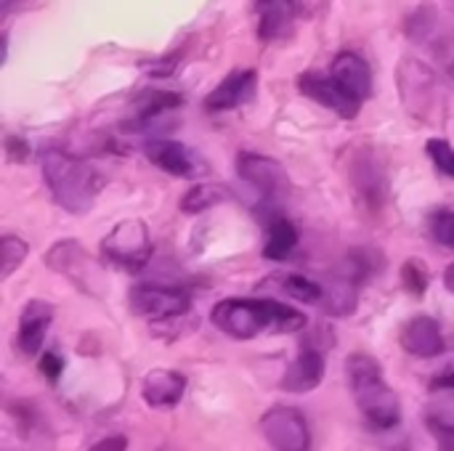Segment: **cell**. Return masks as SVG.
Segmentation results:
<instances>
[{
	"label": "cell",
	"instance_id": "31",
	"mask_svg": "<svg viewBox=\"0 0 454 451\" xmlns=\"http://www.w3.org/2000/svg\"><path fill=\"white\" fill-rule=\"evenodd\" d=\"M5 152L11 162H27L29 159V144L21 136H8L5 138Z\"/></svg>",
	"mask_w": 454,
	"mask_h": 451
},
{
	"label": "cell",
	"instance_id": "6",
	"mask_svg": "<svg viewBox=\"0 0 454 451\" xmlns=\"http://www.w3.org/2000/svg\"><path fill=\"white\" fill-rule=\"evenodd\" d=\"M43 260H45V266L51 271H56L59 276H64L67 282H72L80 292H88L93 298L101 295L104 271H101L98 260L77 239H61V242H56L45 253Z\"/></svg>",
	"mask_w": 454,
	"mask_h": 451
},
{
	"label": "cell",
	"instance_id": "35",
	"mask_svg": "<svg viewBox=\"0 0 454 451\" xmlns=\"http://www.w3.org/2000/svg\"><path fill=\"white\" fill-rule=\"evenodd\" d=\"M444 287L454 295V263H450V266L444 268Z\"/></svg>",
	"mask_w": 454,
	"mask_h": 451
},
{
	"label": "cell",
	"instance_id": "3",
	"mask_svg": "<svg viewBox=\"0 0 454 451\" xmlns=\"http://www.w3.org/2000/svg\"><path fill=\"white\" fill-rule=\"evenodd\" d=\"M346 375L354 401L375 431H391L402 423V404L396 391L388 385L386 372L370 354H351L346 359Z\"/></svg>",
	"mask_w": 454,
	"mask_h": 451
},
{
	"label": "cell",
	"instance_id": "28",
	"mask_svg": "<svg viewBox=\"0 0 454 451\" xmlns=\"http://www.w3.org/2000/svg\"><path fill=\"white\" fill-rule=\"evenodd\" d=\"M402 284H404L415 298L426 295V290H428V268H426L420 260H407V263L402 266Z\"/></svg>",
	"mask_w": 454,
	"mask_h": 451
},
{
	"label": "cell",
	"instance_id": "30",
	"mask_svg": "<svg viewBox=\"0 0 454 451\" xmlns=\"http://www.w3.org/2000/svg\"><path fill=\"white\" fill-rule=\"evenodd\" d=\"M434 441H436V449L439 451H454V423L450 420H442V417H428L426 420Z\"/></svg>",
	"mask_w": 454,
	"mask_h": 451
},
{
	"label": "cell",
	"instance_id": "13",
	"mask_svg": "<svg viewBox=\"0 0 454 451\" xmlns=\"http://www.w3.org/2000/svg\"><path fill=\"white\" fill-rule=\"evenodd\" d=\"M298 90L303 96H309L311 101L322 104L325 109H330L333 114L343 117V120H354L359 117V109H362V101H356L354 96H348L335 80L333 74H319L314 69L303 72L298 77Z\"/></svg>",
	"mask_w": 454,
	"mask_h": 451
},
{
	"label": "cell",
	"instance_id": "20",
	"mask_svg": "<svg viewBox=\"0 0 454 451\" xmlns=\"http://www.w3.org/2000/svg\"><path fill=\"white\" fill-rule=\"evenodd\" d=\"M51 322H53V306H51V303L35 298V300H29V303L24 306L21 319H19V335H16L19 351H21L24 356L40 354Z\"/></svg>",
	"mask_w": 454,
	"mask_h": 451
},
{
	"label": "cell",
	"instance_id": "17",
	"mask_svg": "<svg viewBox=\"0 0 454 451\" xmlns=\"http://www.w3.org/2000/svg\"><path fill=\"white\" fill-rule=\"evenodd\" d=\"M301 0H255L258 37L263 43H277L287 37L295 27Z\"/></svg>",
	"mask_w": 454,
	"mask_h": 451
},
{
	"label": "cell",
	"instance_id": "19",
	"mask_svg": "<svg viewBox=\"0 0 454 451\" xmlns=\"http://www.w3.org/2000/svg\"><path fill=\"white\" fill-rule=\"evenodd\" d=\"M325 369H327V364H325L322 348L306 346L295 356V362L287 367V372L282 375V388L287 393H311V391H317L322 385Z\"/></svg>",
	"mask_w": 454,
	"mask_h": 451
},
{
	"label": "cell",
	"instance_id": "8",
	"mask_svg": "<svg viewBox=\"0 0 454 451\" xmlns=\"http://www.w3.org/2000/svg\"><path fill=\"white\" fill-rule=\"evenodd\" d=\"M237 173L263 199H282L293 191V183H290L285 165L277 162L274 157L261 154V152H242L237 157Z\"/></svg>",
	"mask_w": 454,
	"mask_h": 451
},
{
	"label": "cell",
	"instance_id": "14",
	"mask_svg": "<svg viewBox=\"0 0 454 451\" xmlns=\"http://www.w3.org/2000/svg\"><path fill=\"white\" fill-rule=\"evenodd\" d=\"M181 104H184V98H181L178 93L157 90V88L141 90V93L133 98L130 117L122 122V128H125L128 133H146V130H152V128L160 122V117L176 112Z\"/></svg>",
	"mask_w": 454,
	"mask_h": 451
},
{
	"label": "cell",
	"instance_id": "27",
	"mask_svg": "<svg viewBox=\"0 0 454 451\" xmlns=\"http://www.w3.org/2000/svg\"><path fill=\"white\" fill-rule=\"evenodd\" d=\"M426 152L434 159V165L439 167V173L454 178V146L447 138H428L426 141Z\"/></svg>",
	"mask_w": 454,
	"mask_h": 451
},
{
	"label": "cell",
	"instance_id": "24",
	"mask_svg": "<svg viewBox=\"0 0 454 451\" xmlns=\"http://www.w3.org/2000/svg\"><path fill=\"white\" fill-rule=\"evenodd\" d=\"M231 199H234V191L226 183H197L181 197L178 207L186 215H200V213H207V210H213L223 202H231Z\"/></svg>",
	"mask_w": 454,
	"mask_h": 451
},
{
	"label": "cell",
	"instance_id": "23",
	"mask_svg": "<svg viewBox=\"0 0 454 451\" xmlns=\"http://www.w3.org/2000/svg\"><path fill=\"white\" fill-rule=\"evenodd\" d=\"M298 247V229L290 218L271 213L266 221V245H263V258L266 260H287L293 250Z\"/></svg>",
	"mask_w": 454,
	"mask_h": 451
},
{
	"label": "cell",
	"instance_id": "29",
	"mask_svg": "<svg viewBox=\"0 0 454 451\" xmlns=\"http://www.w3.org/2000/svg\"><path fill=\"white\" fill-rule=\"evenodd\" d=\"M431 234L439 245L454 250V210H439L431 215Z\"/></svg>",
	"mask_w": 454,
	"mask_h": 451
},
{
	"label": "cell",
	"instance_id": "7",
	"mask_svg": "<svg viewBox=\"0 0 454 451\" xmlns=\"http://www.w3.org/2000/svg\"><path fill=\"white\" fill-rule=\"evenodd\" d=\"M101 255L120 266L122 271H141L152 258V234L149 226L138 218L120 221L104 239Z\"/></svg>",
	"mask_w": 454,
	"mask_h": 451
},
{
	"label": "cell",
	"instance_id": "12",
	"mask_svg": "<svg viewBox=\"0 0 454 451\" xmlns=\"http://www.w3.org/2000/svg\"><path fill=\"white\" fill-rule=\"evenodd\" d=\"M144 154L154 167L176 178H202L207 173V162L181 141H170V138L149 141L144 146Z\"/></svg>",
	"mask_w": 454,
	"mask_h": 451
},
{
	"label": "cell",
	"instance_id": "1",
	"mask_svg": "<svg viewBox=\"0 0 454 451\" xmlns=\"http://www.w3.org/2000/svg\"><path fill=\"white\" fill-rule=\"evenodd\" d=\"M210 322L234 340H253L263 332L290 335L306 327V316L271 298H226L215 303Z\"/></svg>",
	"mask_w": 454,
	"mask_h": 451
},
{
	"label": "cell",
	"instance_id": "5",
	"mask_svg": "<svg viewBox=\"0 0 454 451\" xmlns=\"http://www.w3.org/2000/svg\"><path fill=\"white\" fill-rule=\"evenodd\" d=\"M348 183L354 194V205L362 218L367 221H380L388 205V170L383 157L378 154L375 146H359L348 157Z\"/></svg>",
	"mask_w": 454,
	"mask_h": 451
},
{
	"label": "cell",
	"instance_id": "34",
	"mask_svg": "<svg viewBox=\"0 0 454 451\" xmlns=\"http://www.w3.org/2000/svg\"><path fill=\"white\" fill-rule=\"evenodd\" d=\"M431 391L439 393V391H454V372H442L431 380Z\"/></svg>",
	"mask_w": 454,
	"mask_h": 451
},
{
	"label": "cell",
	"instance_id": "16",
	"mask_svg": "<svg viewBox=\"0 0 454 451\" xmlns=\"http://www.w3.org/2000/svg\"><path fill=\"white\" fill-rule=\"evenodd\" d=\"M399 343L415 359H436L447 348L444 335H442V327L431 316H415V319H410L404 324V330H402Z\"/></svg>",
	"mask_w": 454,
	"mask_h": 451
},
{
	"label": "cell",
	"instance_id": "26",
	"mask_svg": "<svg viewBox=\"0 0 454 451\" xmlns=\"http://www.w3.org/2000/svg\"><path fill=\"white\" fill-rule=\"evenodd\" d=\"M29 255V245L13 234H5L0 239V279H8Z\"/></svg>",
	"mask_w": 454,
	"mask_h": 451
},
{
	"label": "cell",
	"instance_id": "22",
	"mask_svg": "<svg viewBox=\"0 0 454 451\" xmlns=\"http://www.w3.org/2000/svg\"><path fill=\"white\" fill-rule=\"evenodd\" d=\"M359 287L362 282L343 268L340 274L330 276V284H325V295L319 306L330 316H351L359 306Z\"/></svg>",
	"mask_w": 454,
	"mask_h": 451
},
{
	"label": "cell",
	"instance_id": "18",
	"mask_svg": "<svg viewBox=\"0 0 454 451\" xmlns=\"http://www.w3.org/2000/svg\"><path fill=\"white\" fill-rule=\"evenodd\" d=\"M330 74L356 101H367L372 96V69L359 53H354V51L338 53L330 66Z\"/></svg>",
	"mask_w": 454,
	"mask_h": 451
},
{
	"label": "cell",
	"instance_id": "21",
	"mask_svg": "<svg viewBox=\"0 0 454 451\" xmlns=\"http://www.w3.org/2000/svg\"><path fill=\"white\" fill-rule=\"evenodd\" d=\"M186 377L176 369H154L141 383V396L154 409H170L176 407L186 393Z\"/></svg>",
	"mask_w": 454,
	"mask_h": 451
},
{
	"label": "cell",
	"instance_id": "15",
	"mask_svg": "<svg viewBox=\"0 0 454 451\" xmlns=\"http://www.w3.org/2000/svg\"><path fill=\"white\" fill-rule=\"evenodd\" d=\"M255 88H258L255 69H234L205 96V109L207 112H231V109L247 104L255 96Z\"/></svg>",
	"mask_w": 454,
	"mask_h": 451
},
{
	"label": "cell",
	"instance_id": "4",
	"mask_svg": "<svg viewBox=\"0 0 454 451\" xmlns=\"http://www.w3.org/2000/svg\"><path fill=\"white\" fill-rule=\"evenodd\" d=\"M399 98L404 109L426 125H439L447 112V93L439 74L415 56H404L396 69Z\"/></svg>",
	"mask_w": 454,
	"mask_h": 451
},
{
	"label": "cell",
	"instance_id": "11",
	"mask_svg": "<svg viewBox=\"0 0 454 451\" xmlns=\"http://www.w3.org/2000/svg\"><path fill=\"white\" fill-rule=\"evenodd\" d=\"M404 32L412 43L428 45L434 51V56L444 66H450V72H454V37L444 29L436 5H431V3L418 5L404 21Z\"/></svg>",
	"mask_w": 454,
	"mask_h": 451
},
{
	"label": "cell",
	"instance_id": "2",
	"mask_svg": "<svg viewBox=\"0 0 454 451\" xmlns=\"http://www.w3.org/2000/svg\"><path fill=\"white\" fill-rule=\"evenodd\" d=\"M40 170L53 202L72 215H85L104 189V178L90 162L61 149H45Z\"/></svg>",
	"mask_w": 454,
	"mask_h": 451
},
{
	"label": "cell",
	"instance_id": "25",
	"mask_svg": "<svg viewBox=\"0 0 454 451\" xmlns=\"http://www.w3.org/2000/svg\"><path fill=\"white\" fill-rule=\"evenodd\" d=\"M271 279L293 300H301V303H322L325 287L317 284L309 276H301V274H279V276H271Z\"/></svg>",
	"mask_w": 454,
	"mask_h": 451
},
{
	"label": "cell",
	"instance_id": "9",
	"mask_svg": "<svg viewBox=\"0 0 454 451\" xmlns=\"http://www.w3.org/2000/svg\"><path fill=\"white\" fill-rule=\"evenodd\" d=\"M130 308L133 314L152 319V322H168L178 319L192 311V298L189 292L178 287H165V284H136L130 290Z\"/></svg>",
	"mask_w": 454,
	"mask_h": 451
},
{
	"label": "cell",
	"instance_id": "36",
	"mask_svg": "<svg viewBox=\"0 0 454 451\" xmlns=\"http://www.w3.org/2000/svg\"><path fill=\"white\" fill-rule=\"evenodd\" d=\"M19 3H21V0H0V11H3V19H5V16H8V13H11V11H13V8L19 5Z\"/></svg>",
	"mask_w": 454,
	"mask_h": 451
},
{
	"label": "cell",
	"instance_id": "10",
	"mask_svg": "<svg viewBox=\"0 0 454 451\" xmlns=\"http://www.w3.org/2000/svg\"><path fill=\"white\" fill-rule=\"evenodd\" d=\"M261 433L277 451H309L311 431L295 407H274L261 417Z\"/></svg>",
	"mask_w": 454,
	"mask_h": 451
},
{
	"label": "cell",
	"instance_id": "33",
	"mask_svg": "<svg viewBox=\"0 0 454 451\" xmlns=\"http://www.w3.org/2000/svg\"><path fill=\"white\" fill-rule=\"evenodd\" d=\"M90 451H128V439L125 436H109V439H101L98 444H93Z\"/></svg>",
	"mask_w": 454,
	"mask_h": 451
},
{
	"label": "cell",
	"instance_id": "32",
	"mask_svg": "<svg viewBox=\"0 0 454 451\" xmlns=\"http://www.w3.org/2000/svg\"><path fill=\"white\" fill-rule=\"evenodd\" d=\"M40 372L48 377V380H59V375L64 372V359L53 351H45L43 359H40Z\"/></svg>",
	"mask_w": 454,
	"mask_h": 451
}]
</instances>
